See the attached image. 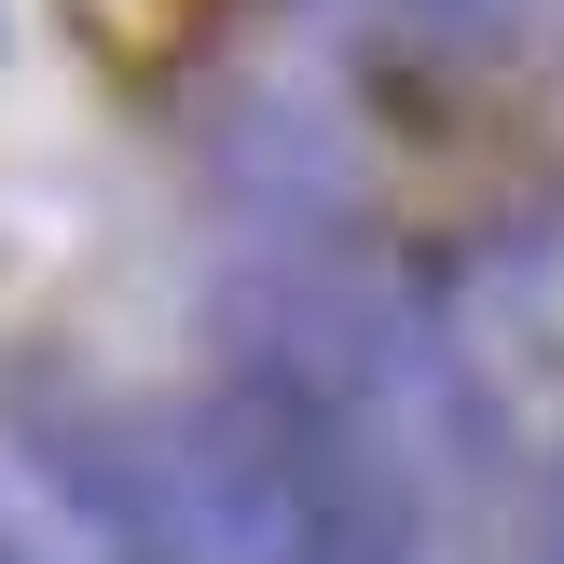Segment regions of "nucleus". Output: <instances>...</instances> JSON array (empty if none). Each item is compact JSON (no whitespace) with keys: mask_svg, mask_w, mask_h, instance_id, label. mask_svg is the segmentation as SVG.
<instances>
[{"mask_svg":"<svg viewBox=\"0 0 564 564\" xmlns=\"http://www.w3.org/2000/svg\"><path fill=\"white\" fill-rule=\"evenodd\" d=\"M0 564H55V551H42V538H28V523H14V510H0Z\"/></svg>","mask_w":564,"mask_h":564,"instance_id":"5","label":"nucleus"},{"mask_svg":"<svg viewBox=\"0 0 564 564\" xmlns=\"http://www.w3.org/2000/svg\"><path fill=\"white\" fill-rule=\"evenodd\" d=\"M538 564H564V468L538 482Z\"/></svg>","mask_w":564,"mask_h":564,"instance_id":"4","label":"nucleus"},{"mask_svg":"<svg viewBox=\"0 0 564 564\" xmlns=\"http://www.w3.org/2000/svg\"><path fill=\"white\" fill-rule=\"evenodd\" d=\"M386 372L400 358L372 303L290 262L220 290L207 386L180 400V455L220 564H427V496H413Z\"/></svg>","mask_w":564,"mask_h":564,"instance_id":"1","label":"nucleus"},{"mask_svg":"<svg viewBox=\"0 0 564 564\" xmlns=\"http://www.w3.org/2000/svg\"><path fill=\"white\" fill-rule=\"evenodd\" d=\"M0 455L55 496V523L97 564H220L180 413L97 386L69 345H0Z\"/></svg>","mask_w":564,"mask_h":564,"instance_id":"2","label":"nucleus"},{"mask_svg":"<svg viewBox=\"0 0 564 564\" xmlns=\"http://www.w3.org/2000/svg\"><path fill=\"white\" fill-rule=\"evenodd\" d=\"M482 14H496V0H400V28H413V42H468Z\"/></svg>","mask_w":564,"mask_h":564,"instance_id":"3","label":"nucleus"}]
</instances>
